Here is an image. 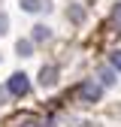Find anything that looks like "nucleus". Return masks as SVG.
<instances>
[{"label": "nucleus", "instance_id": "nucleus-1", "mask_svg": "<svg viewBox=\"0 0 121 127\" xmlns=\"http://www.w3.org/2000/svg\"><path fill=\"white\" fill-rule=\"evenodd\" d=\"M6 88H9V94H15V97H24V94L30 91V82H27L24 73H12L9 82H6Z\"/></svg>", "mask_w": 121, "mask_h": 127}, {"label": "nucleus", "instance_id": "nucleus-2", "mask_svg": "<svg viewBox=\"0 0 121 127\" xmlns=\"http://www.w3.org/2000/svg\"><path fill=\"white\" fill-rule=\"evenodd\" d=\"M79 97L88 100V103H97V100H100V85H97V82H85V85L79 88Z\"/></svg>", "mask_w": 121, "mask_h": 127}, {"label": "nucleus", "instance_id": "nucleus-3", "mask_svg": "<svg viewBox=\"0 0 121 127\" xmlns=\"http://www.w3.org/2000/svg\"><path fill=\"white\" fill-rule=\"evenodd\" d=\"M39 82H42L45 88H52V85L58 82V67H42V70H39Z\"/></svg>", "mask_w": 121, "mask_h": 127}, {"label": "nucleus", "instance_id": "nucleus-4", "mask_svg": "<svg viewBox=\"0 0 121 127\" xmlns=\"http://www.w3.org/2000/svg\"><path fill=\"white\" fill-rule=\"evenodd\" d=\"M33 30H36V33H33V36H36V42H45V39L52 36V33H49V27H45V24H39V27H33Z\"/></svg>", "mask_w": 121, "mask_h": 127}, {"label": "nucleus", "instance_id": "nucleus-5", "mask_svg": "<svg viewBox=\"0 0 121 127\" xmlns=\"http://www.w3.org/2000/svg\"><path fill=\"white\" fill-rule=\"evenodd\" d=\"M21 6H24L27 12H39V9H42V3H39V0H21Z\"/></svg>", "mask_w": 121, "mask_h": 127}, {"label": "nucleus", "instance_id": "nucleus-6", "mask_svg": "<svg viewBox=\"0 0 121 127\" xmlns=\"http://www.w3.org/2000/svg\"><path fill=\"white\" fill-rule=\"evenodd\" d=\"M100 82H103V85H112V82H115L112 70H103V73H100Z\"/></svg>", "mask_w": 121, "mask_h": 127}, {"label": "nucleus", "instance_id": "nucleus-7", "mask_svg": "<svg viewBox=\"0 0 121 127\" xmlns=\"http://www.w3.org/2000/svg\"><path fill=\"white\" fill-rule=\"evenodd\" d=\"M112 21H115V24H121V3H115V6H112Z\"/></svg>", "mask_w": 121, "mask_h": 127}, {"label": "nucleus", "instance_id": "nucleus-8", "mask_svg": "<svg viewBox=\"0 0 121 127\" xmlns=\"http://www.w3.org/2000/svg\"><path fill=\"white\" fill-rule=\"evenodd\" d=\"M15 49H18V55H30V42H24V39H21Z\"/></svg>", "mask_w": 121, "mask_h": 127}, {"label": "nucleus", "instance_id": "nucleus-9", "mask_svg": "<svg viewBox=\"0 0 121 127\" xmlns=\"http://www.w3.org/2000/svg\"><path fill=\"white\" fill-rule=\"evenodd\" d=\"M112 64H115V67L121 70V52H115V55H112Z\"/></svg>", "mask_w": 121, "mask_h": 127}, {"label": "nucleus", "instance_id": "nucleus-10", "mask_svg": "<svg viewBox=\"0 0 121 127\" xmlns=\"http://www.w3.org/2000/svg\"><path fill=\"white\" fill-rule=\"evenodd\" d=\"M24 127H42V124H39V121H27Z\"/></svg>", "mask_w": 121, "mask_h": 127}]
</instances>
